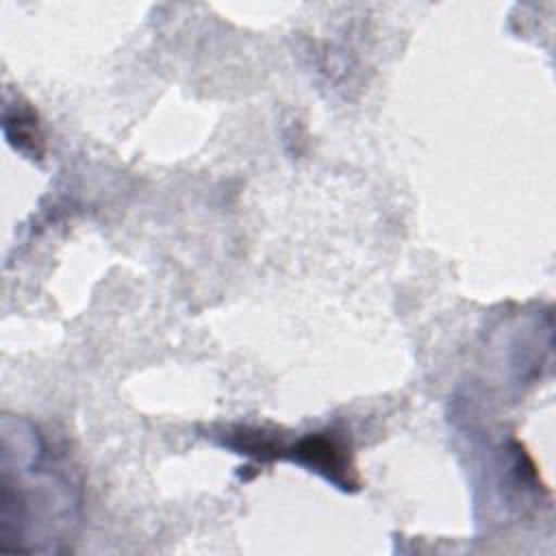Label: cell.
<instances>
[{
	"label": "cell",
	"instance_id": "cell-1",
	"mask_svg": "<svg viewBox=\"0 0 556 556\" xmlns=\"http://www.w3.org/2000/svg\"><path fill=\"white\" fill-rule=\"evenodd\" d=\"M291 460L308 467L311 471L319 473L334 486L343 491H356L361 486L352 450L348 445L345 434L326 430L315 432L304 439H300L291 450L285 452Z\"/></svg>",
	"mask_w": 556,
	"mask_h": 556
},
{
	"label": "cell",
	"instance_id": "cell-2",
	"mask_svg": "<svg viewBox=\"0 0 556 556\" xmlns=\"http://www.w3.org/2000/svg\"><path fill=\"white\" fill-rule=\"evenodd\" d=\"M4 135L22 154L37 159L43 154V135L37 113L28 104H15L4 111Z\"/></svg>",
	"mask_w": 556,
	"mask_h": 556
}]
</instances>
